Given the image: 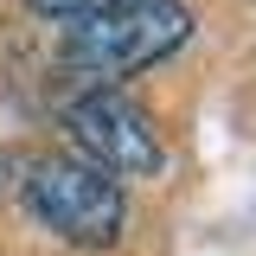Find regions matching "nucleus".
I'll use <instances>...</instances> for the list:
<instances>
[{"instance_id":"1","label":"nucleus","mask_w":256,"mask_h":256,"mask_svg":"<svg viewBox=\"0 0 256 256\" xmlns=\"http://www.w3.org/2000/svg\"><path fill=\"white\" fill-rule=\"evenodd\" d=\"M186 38H192V13L180 0H122V6L70 20L64 64L90 84H116V77H134V70L160 64Z\"/></svg>"},{"instance_id":"2","label":"nucleus","mask_w":256,"mask_h":256,"mask_svg":"<svg viewBox=\"0 0 256 256\" xmlns=\"http://www.w3.org/2000/svg\"><path fill=\"white\" fill-rule=\"evenodd\" d=\"M26 212L77 250H109L122 237V180H109L90 160L45 154L26 173Z\"/></svg>"},{"instance_id":"3","label":"nucleus","mask_w":256,"mask_h":256,"mask_svg":"<svg viewBox=\"0 0 256 256\" xmlns=\"http://www.w3.org/2000/svg\"><path fill=\"white\" fill-rule=\"evenodd\" d=\"M64 128H70L77 154L90 160V166H102L109 180H154L160 166H166L154 116H148L134 96L109 90V84H90V90L77 96V102L64 109Z\"/></svg>"},{"instance_id":"4","label":"nucleus","mask_w":256,"mask_h":256,"mask_svg":"<svg viewBox=\"0 0 256 256\" xmlns=\"http://www.w3.org/2000/svg\"><path fill=\"white\" fill-rule=\"evenodd\" d=\"M38 20H84V13H102V6H122V0H26Z\"/></svg>"}]
</instances>
